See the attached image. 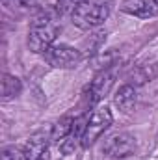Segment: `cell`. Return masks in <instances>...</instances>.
<instances>
[{
	"instance_id": "cell-5",
	"label": "cell",
	"mask_w": 158,
	"mask_h": 160,
	"mask_svg": "<svg viewBox=\"0 0 158 160\" xmlns=\"http://www.w3.org/2000/svg\"><path fill=\"white\" fill-rule=\"evenodd\" d=\"M136 147V140L132 134L128 132H116L112 136H108L104 140V145H102V151L112 157V158H125L128 155H132Z\"/></svg>"
},
{
	"instance_id": "cell-14",
	"label": "cell",
	"mask_w": 158,
	"mask_h": 160,
	"mask_svg": "<svg viewBox=\"0 0 158 160\" xmlns=\"http://www.w3.org/2000/svg\"><path fill=\"white\" fill-rule=\"evenodd\" d=\"M2 160H24V151H19V149H15V147L4 149Z\"/></svg>"
},
{
	"instance_id": "cell-1",
	"label": "cell",
	"mask_w": 158,
	"mask_h": 160,
	"mask_svg": "<svg viewBox=\"0 0 158 160\" xmlns=\"http://www.w3.org/2000/svg\"><path fill=\"white\" fill-rule=\"evenodd\" d=\"M112 8L114 0H82L71 13L73 24L80 30H93L110 17Z\"/></svg>"
},
{
	"instance_id": "cell-15",
	"label": "cell",
	"mask_w": 158,
	"mask_h": 160,
	"mask_svg": "<svg viewBox=\"0 0 158 160\" xmlns=\"http://www.w3.org/2000/svg\"><path fill=\"white\" fill-rule=\"evenodd\" d=\"M11 4L19 9H24V11H30L36 8V0H11Z\"/></svg>"
},
{
	"instance_id": "cell-8",
	"label": "cell",
	"mask_w": 158,
	"mask_h": 160,
	"mask_svg": "<svg viewBox=\"0 0 158 160\" xmlns=\"http://www.w3.org/2000/svg\"><path fill=\"white\" fill-rule=\"evenodd\" d=\"M121 11H125L132 17L149 19L158 13V4L155 0H123Z\"/></svg>"
},
{
	"instance_id": "cell-9",
	"label": "cell",
	"mask_w": 158,
	"mask_h": 160,
	"mask_svg": "<svg viewBox=\"0 0 158 160\" xmlns=\"http://www.w3.org/2000/svg\"><path fill=\"white\" fill-rule=\"evenodd\" d=\"M136 99H138V95H136V86L125 84V86L119 88V91L116 93L114 102H116V106H117L123 114H126V112H130V110L134 108Z\"/></svg>"
},
{
	"instance_id": "cell-3",
	"label": "cell",
	"mask_w": 158,
	"mask_h": 160,
	"mask_svg": "<svg viewBox=\"0 0 158 160\" xmlns=\"http://www.w3.org/2000/svg\"><path fill=\"white\" fill-rule=\"evenodd\" d=\"M112 121H114L112 112L106 106H101V108L93 110V114L87 118V123H86V130H84V136H82V147L93 145L104 134V130L112 125Z\"/></svg>"
},
{
	"instance_id": "cell-7",
	"label": "cell",
	"mask_w": 158,
	"mask_h": 160,
	"mask_svg": "<svg viewBox=\"0 0 158 160\" xmlns=\"http://www.w3.org/2000/svg\"><path fill=\"white\" fill-rule=\"evenodd\" d=\"M50 132H36L34 136H30V140L24 145V160H47L48 153V145H50Z\"/></svg>"
},
{
	"instance_id": "cell-13",
	"label": "cell",
	"mask_w": 158,
	"mask_h": 160,
	"mask_svg": "<svg viewBox=\"0 0 158 160\" xmlns=\"http://www.w3.org/2000/svg\"><path fill=\"white\" fill-rule=\"evenodd\" d=\"M80 2H82V0H58V13H62V15L73 13Z\"/></svg>"
},
{
	"instance_id": "cell-11",
	"label": "cell",
	"mask_w": 158,
	"mask_h": 160,
	"mask_svg": "<svg viewBox=\"0 0 158 160\" xmlns=\"http://www.w3.org/2000/svg\"><path fill=\"white\" fill-rule=\"evenodd\" d=\"M73 125H75V119H73V118H62V119H60L56 125H54V127H52V130H50L52 142L62 143V142H63V140L71 134Z\"/></svg>"
},
{
	"instance_id": "cell-6",
	"label": "cell",
	"mask_w": 158,
	"mask_h": 160,
	"mask_svg": "<svg viewBox=\"0 0 158 160\" xmlns=\"http://www.w3.org/2000/svg\"><path fill=\"white\" fill-rule=\"evenodd\" d=\"M114 80H116V69L114 67H104L102 71H99L91 82V86H89V93H87L89 104H97L99 101H102L106 97V93L112 89Z\"/></svg>"
},
{
	"instance_id": "cell-12",
	"label": "cell",
	"mask_w": 158,
	"mask_h": 160,
	"mask_svg": "<svg viewBox=\"0 0 158 160\" xmlns=\"http://www.w3.org/2000/svg\"><path fill=\"white\" fill-rule=\"evenodd\" d=\"M21 89H22V84L17 77L4 75V78H2V99L4 101H9V99L17 97L21 93Z\"/></svg>"
},
{
	"instance_id": "cell-2",
	"label": "cell",
	"mask_w": 158,
	"mask_h": 160,
	"mask_svg": "<svg viewBox=\"0 0 158 160\" xmlns=\"http://www.w3.org/2000/svg\"><path fill=\"white\" fill-rule=\"evenodd\" d=\"M58 32H60V26H58V21L52 17V15H37L32 24H30V30H28V47L32 52L36 54H45L58 38Z\"/></svg>"
},
{
	"instance_id": "cell-10",
	"label": "cell",
	"mask_w": 158,
	"mask_h": 160,
	"mask_svg": "<svg viewBox=\"0 0 158 160\" xmlns=\"http://www.w3.org/2000/svg\"><path fill=\"white\" fill-rule=\"evenodd\" d=\"M156 75H158V67L155 63H143V65H138L136 69H132V73L128 75V84L141 86L145 82H151Z\"/></svg>"
},
{
	"instance_id": "cell-4",
	"label": "cell",
	"mask_w": 158,
	"mask_h": 160,
	"mask_svg": "<svg viewBox=\"0 0 158 160\" xmlns=\"http://www.w3.org/2000/svg\"><path fill=\"white\" fill-rule=\"evenodd\" d=\"M84 54L69 45H52L45 52V62L54 69H71L82 62Z\"/></svg>"
},
{
	"instance_id": "cell-16",
	"label": "cell",
	"mask_w": 158,
	"mask_h": 160,
	"mask_svg": "<svg viewBox=\"0 0 158 160\" xmlns=\"http://www.w3.org/2000/svg\"><path fill=\"white\" fill-rule=\"evenodd\" d=\"M155 2H156V4H158V0H155Z\"/></svg>"
}]
</instances>
